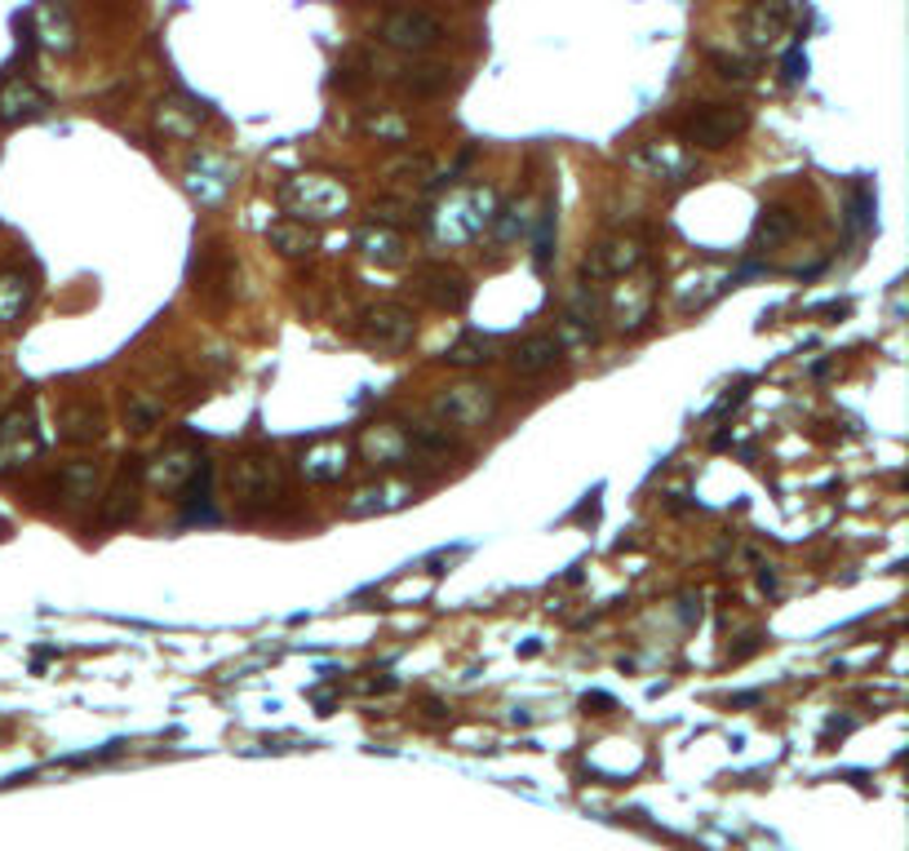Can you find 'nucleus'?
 <instances>
[{"instance_id":"nucleus-1","label":"nucleus","mask_w":909,"mask_h":851,"mask_svg":"<svg viewBox=\"0 0 909 851\" xmlns=\"http://www.w3.org/2000/svg\"><path fill=\"white\" fill-rule=\"evenodd\" d=\"M492 209H498V191L492 187H457L435 209L422 213V226L431 231L435 244L453 248V244H466V240L483 235L488 222H492Z\"/></svg>"},{"instance_id":"nucleus-28","label":"nucleus","mask_w":909,"mask_h":851,"mask_svg":"<svg viewBox=\"0 0 909 851\" xmlns=\"http://www.w3.org/2000/svg\"><path fill=\"white\" fill-rule=\"evenodd\" d=\"M36 19V40L45 45V49H58V54H67L71 49V19H67V10L58 5V0H45V5L32 14Z\"/></svg>"},{"instance_id":"nucleus-40","label":"nucleus","mask_w":909,"mask_h":851,"mask_svg":"<svg viewBox=\"0 0 909 851\" xmlns=\"http://www.w3.org/2000/svg\"><path fill=\"white\" fill-rule=\"evenodd\" d=\"M759 585H764V590H777V572H768V563H764V572H759Z\"/></svg>"},{"instance_id":"nucleus-26","label":"nucleus","mask_w":909,"mask_h":851,"mask_svg":"<svg viewBox=\"0 0 909 851\" xmlns=\"http://www.w3.org/2000/svg\"><path fill=\"white\" fill-rule=\"evenodd\" d=\"M533 222H537L533 205H528V200H511V205H498V209H492L488 231H492V240L515 244V240H524V235L533 231Z\"/></svg>"},{"instance_id":"nucleus-22","label":"nucleus","mask_w":909,"mask_h":851,"mask_svg":"<svg viewBox=\"0 0 909 851\" xmlns=\"http://www.w3.org/2000/svg\"><path fill=\"white\" fill-rule=\"evenodd\" d=\"M360 448H364V457H369L373 466H399V462L412 457V453H408V431H404V426H395V421L369 426L364 440H360Z\"/></svg>"},{"instance_id":"nucleus-20","label":"nucleus","mask_w":909,"mask_h":851,"mask_svg":"<svg viewBox=\"0 0 909 851\" xmlns=\"http://www.w3.org/2000/svg\"><path fill=\"white\" fill-rule=\"evenodd\" d=\"M200 462H205V453H196V448H187V444H174V448H164L155 462H147L142 475H147L155 488L178 492V488L200 470Z\"/></svg>"},{"instance_id":"nucleus-8","label":"nucleus","mask_w":909,"mask_h":851,"mask_svg":"<svg viewBox=\"0 0 909 851\" xmlns=\"http://www.w3.org/2000/svg\"><path fill=\"white\" fill-rule=\"evenodd\" d=\"M360 337H364V347L377 351V355H404L412 347V337H418V315H412V306H404V302H377V306L364 311Z\"/></svg>"},{"instance_id":"nucleus-17","label":"nucleus","mask_w":909,"mask_h":851,"mask_svg":"<svg viewBox=\"0 0 909 851\" xmlns=\"http://www.w3.org/2000/svg\"><path fill=\"white\" fill-rule=\"evenodd\" d=\"M45 112H49V98L32 80L23 75L0 80V125H27V120H40Z\"/></svg>"},{"instance_id":"nucleus-7","label":"nucleus","mask_w":909,"mask_h":851,"mask_svg":"<svg viewBox=\"0 0 909 851\" xmlns=\"http://www.w3.org/2000/svg\"><path fill=\"white\" fill-rule=\"evenodd\" d=\"M643 263H648V235H639V231H617V235L599 240V244L586 253L582 280H586V284L621 280V276H634Z\"/></svg>"},{"instance_id":"nucleus-38","label":"nucleus","mask_w":909,"mask_h":851,"mask_svg":"<svg viewBox=\"0 0 909 851\" xmlns=\"http://www.w3.org/2000/svg\"><path fill=\"white\" fill-rule=\"evenodd\" d=\"M714 67H719L723 80H750L755 75V67L746 58H732V54H714Z\"/></svg>"},{"instance_id":"nucleus-14","label":"nucleus","mask_w":909,"mask_h":851,"mask_svg":"<svg viewBox=\"0 0 909 851\" xmlns=\"http://www.w3.org/2000/svg\"><path fill=\"white\" fill-rule=\"evenodd\" d=\"M736 267H697L675 284V306L679 315H701L706 306H714L732 284H736Z\"/></svg>"},{"instance_id":"nucleus-34","label":"nucleus","mask_w":909,"mask_h":851,"mask_svg":"<svg viewBox=\"0 0 909 851\" xmlns=\"http://www.w3.org/2000/svg\"><path fill=\"white\" fill-rule=\"evenodd\" d=\"M404 90H408L412 98H431V94L448 90V67H408Z\"/></svg>"},{"instance_id":"nucleus-35","label":"nucleus","mask_w":909,"mask_h":851,"mask_svg":"<svg viewBox=\"0 0 909 851\" xmlns=\"http://www.w3.org/2000/svg\"><path fill=\"white\" fill-rule=\"evenodd\" d=\"M550 253H555V205H546L537 213V248H533V267L537 271L550 267Z\"/></svg>"},{"instance_id":"nucleus-13","label":"nucleus","mask_w":909,"mask_h":851,"mask_svg":"<svg viewBox=\"0 0 909 851\" xmlns=\"http://www.w3.org/2000/svg\"><path fill=\"white\" fill-rule=\"evenodd\" d=\"M183 187H187L200 205H218V200H226L231 187H235V164H231L222 151H196V155L187 160V178H183Z\"/></svg>"},{"instance_id":"nucleus-37","label":"nucleus","mask_w":909,"mask_h":851,"mask_svg":"<svg viewBox=\"0 0 909 851\" xmlns=\"http://www.w3.org/2000/svg\"><path fill=\"white\" fill-rule=\"evenodd\" d=\"M364 129L377 133V138H386V142H404L408 138V120H399V116H369Z\"/></svg>"},{"instance_id":"nucleus-19","label":"nucleus","mask_w":909,"mask_h":851,"mask_svg":"<svg viewBox=\"0 0 909 851\" xmlns=\"http://www.w3.org/2000/svg\"><path fill=\"white\" fill-rule=\"evenodd\" d=\"M559 364H563V347H559L555 333H533V337H524V342L511 351V373L515 377H541V373H550Z\"/></svg>"},{"instance_id":"nucleus-12","label":"nucleus","mask_w":909,"mask_h":851,"mask_svg":"<svg viewBox=\"0 0 909 851\" xmlns=\"http://www.w3.org/2000/svg\"><path fill=\"white\" fill-rule=\"evenodd\" d=\"M599 319H604V298L582 280L572 289V298H568V306H563V315H559V347L568 351V347H595L599 342Z\"/></svg>"},{"instance_id":"nucleus-2","label":"nucleus","mask_w":909,"mask_h":851,"mask_svg":"<svg viewBox=\"0 0 909 851\" xmlns=\"http://www.w3.org/2000/svg\"><path fill=\"white\" fill-rule=\"evenodd\" d=\"M231 497L240 510L249 515H263L271 510L280 497H289V470L276 453H244L235 466H231Z\"/></svg>"},{"instance_id":"nucleus-30","label":"nucleus","mask_w":909,"mask_h":851,"mask_svg":"<svg viewBox=\"0 0 909 851\" xmlns=\"http://www.w3.org/2000/svg\"><path fill=\"white\" fill-rule=\"evenodd\" d=\"M492 351H498V342H492V337H483V333H462L440 360H444L448 369H462V373H466V369H483V364L492 360Z\"/></svg>"},{"instance_id":"nucleus-32","label":"nucleus","mask_w":909,"mask_h":851,"mask_svg":"<svg viewBox=\"0 0 909 851\" xmlns=\"http://www.w3.org/2000/svg\"><path fill=\"white\" fill-rule=\"evenodd\" d=\"M457 448V435L440 421H422L408 431V453H427V457H444Z\"/></svg>"},{"instance_id":"nucleus-29","label":"nucleus","mask_w":909,"mask_h":851,"mask_svg":"<svg viewBox=\"0 0 909 851\" xmlns=\"http://www.w3.org/2000/svg\"><path fill=\"white\" fill-rule=\"evenodd\" d=\"M98 483H103L98 462H67V466L58 470V488H62V497H67L71 505L98 497Z\"/></svg>"},{"instance_id":"nucleus-3","label":"nucleus","mask_w":909,"mask_h":851,"mask_svg":"<svg viewBox=\"0 0 909 851\" xmlns=\"http://www.w3.org/2000/svg\"><path fill=\"white\" fill-rule=\"evenodd\" d=\"M502 412V390L488 382H457L444 386L431 399V417L448 431H479V426H492Z\"/></svg>"},{"instance_id":"nucleus-5","label":"nucleus","mask_w":909,"mask_h":851,"mask_svg":"<svg viewBox=\"0 0 909 851\" xmlns=\"http://www.w3.org/2000/svg\"><path fill=\"white\" fill-rule=\"evenodd\" d=\"M626 168L634 174L652 178V183H666V187H684L701 174V160L697 151H688L684 142H671V138H648L639 147L626 151Z\"/></svg>"},{"instance_id":"nucleus-4","label":"nucleus","mask_w":909,"mask_h":851,"mask_svg":"<svg viewBox=\"0 0 909 851\" xmlns=\"http://www.w3.org/2000/svg\"><path fill=\"white\" fill-rule=\"evenodd\" d=\"M280 205L289 218H302V222H328V218H342L351 209V191L338 183V178H324V174H302V178H289L280 187Z\"/></svg>"},{"instance_id":"nucleus-33","label":"nucleus","mask_w":909,"mask_h":851,"mask_svg":"<svg viewBox=\"0 0 909 851\" xmlns=\"http://www.w3.org/2000/svg\"><path fill=\"white\" fill-rule=\"evenodd\" d=\"M164 399L160 395H147V390H138V395H129V408H125V421L133 426V431H155V426L164 421Z\"/></svg>"},{"instance_id":"nucleus-21","label":"nucleus","mask_w":909,"mask_h":851,"mask_svg":"<svg viewBox=\"0 0 909 851\" xmlns=\"http://www.w3.org/2000/svg\"><path fill=\"white\" fill-rule=\"evenodd\" d=\"M200 125H205V103H196V98H187V94H174V98H164V103L155 107V129H160L164 138L187 142V138L200 133Z\"/></svg>"},{"instance_id":"nucleus-31","label":"nucleus","mask_w":909,"mask_h":851,"mask_svg":"<svg viewBox=\"0 0 909 851\" xmlns=\"http://www.w3.org/2000/svg\"><path fill=\"white\" fill-rule=\"evenodd\" d=\"M27 302H32V280L23 271H5V276H0V324L23 319Z\"/></svg>"},{"instance_id":"nucleus-23","label":"nucleus","mask_w":909,"mask_h":851,"mask_svg":"<svg viewBox=\"0 0 909 851\" xmlns=\"http://www.w3.org/2000/svg\"><path fill=\"white\" fill-rule=\"evenodd\" d=\"M356 244H360L364 258H369V263H377V267H404V258H408V244H404V235H399L395 226H377V222H369V226H360Z\"/></svg>"},{"instance_id":"nucleus-36","label":"nucleus","mask_w":909,"mask_h":851,"mask_svg":"<svg viewBox=\"0 0 909 851\" xmlns=\"http://www.w3.org/2000/svg\"><path fill=\"white\" fill-rule=\"evenodd\" d=\"M67 426H71V431H62L67 440H98V412H94V408H75V412H67Z\"/></svg>"},{"instance_id":"nucleus-16","label":"nucleus","mask_w":909,"mask_h":851,"mask_svg":"<svg viewBox=\"0 0 909 851\" xmlns=\"http://www.w3.org/2000/svg\"><path fill=\"white\" fill-rule=\"evenodd\" d=\"M36 453H40V440H36L32 412L27 408H14L10 417H0V475L27 466Z\"/></svg>"},{"instance_id":"nucleus-9","label":"nucleus","mask_w":909,"mask_h":851,"mask_svg":"<svg viewBox=\"0 0 909 851\" xmlns=\"http://www.w3.org/2000/svg\"><path fill=\"white\" fill-rule=\"evenodd\" d=\"M746 125H750V116L741 112V107H732V103H701V107H692V112L679 120L684 138H688L692 147H706V151L732 147L741 133H746Z\"/></svg>"},{"instance_id":"nucleus-10","label":"nucleus","mask_w":909,"mask_h":851,"mask_svg":"<svg viewBox=\"0 0 909 851\" xmlns=\"http://www.w3.org/2000/svg\"><path fill=\"white\" fill-rule=\"evenodd\" d=\"M377 40L399 54H427L444 40V23L427 10H386L377 19Z\"/></svg>"},{"instance_id":"nucleus-24","label":"nucleus","mask_w":909,"mask_h":851,"mask_svg":"<svg viewBox=\"0 0 909 851\" xmlns=\"http://www.w3.org/2000/svg\"><path fill=\"white\" fill-rule=\"evenodd\" d=\"M267 240H271V248L280 253V258H306V253L319 248V231L302 218H280L276 226H267Z\"/></svg>"},{"instance_id":"nucleus-39","label":"nucleus","mask_w":909,"mask_h":851,"mask_svg":"<svg viewBox=\"0 0 909 851\" xmlns=\"http://www.w3.org/2000/svg\"><path fill=\"white\" fill-rule=\"evenodd\" d=\"M803 71H807V62H803L799 54H790V58H785V75H790V80H799Z\"/></svg>"},{"instance_id":"nucleus-11","label":"nucleus","mask_w":909,"mask_h":851,"mask_svg":"<svg viewBox=\"0 0 909 851\" xmlns=\"http://www.w3.org/2000/svg\"><path fill=\"white\" fill-rule=\"evenodd\" d=\"M408 289H412V298H422L427 306L448 311V315L466 311V302H470V280L448 263H422L408 276Z\"/></svg>"},{"instance_id":"nucleus-18","label":"nucleus","mask_w":909,"mask_h":851,"mask_svg":"<svg viewBox=\"0 0 909 851\" xmlns=\"http://www.w3.org/2000/svg\"><path fill=\"white\" fill-rule=\"evenodd\" d=\"M347 466H351V448L342 440H315L298 457V470L306 475V483H338Z\"/></svg>"},{"instance_id":"nucleus-27","label":"nucleus","mask_w":909,"mask_h":851,"mask_svg":"<svg viewBox=\"0 0 909 851\" xmlns=\"http://www.w3.org/2000/svg\"><path fill=\"white\" fill-rule=\"evenodd\" d=\"M794 231H799V213L790 205H768L755 222V248H777V244L794 240Z\"/></svg>"},{"instance_id":"nucleus-25","label":"nucleus","mask_w":909,"mask_h":851,"mask_svg":"<svg viewBox=\"0 0 909 851\" xmlns=\"http://www.w3.org/2000/svg\"><path fill=\"white\" fill-rule=\"evenodd\" d=\"M138 479H142V462H133V466H125V470L116 475V483H112V492H107V505H103V524H107V528H116V524H125V520L133 515Z\"/></svg>"},{"instance_id":"nucleus-6","label":"nucleus","mask_w":909,"mask_h":851,"mask_svg":"<svg viewBox=\"0 0 909 851\" xmlns=\"http://www.w3.org/2000/svg\"><path fill=\"white\" fill-rule=\"evenodd\" d=\"M656 293H661V284H656V276H621L617 280V289L604 298V315L613 319V328L621 333V337H634V333H643L648 324H652V315H656Z\"/></svg>"},{"instance_id":"nucleus-15","label":"nucleus","mask_w":909,"mask_h":851,"mask_svg":"<svg viewBox=\"0 0 909 851\" xmlns=\"http://www.w3.org/2000/svg\"><path fill=\"white\" fill-rule=\"evenodd\" d=\"M408 501H418V488L404 483V479H377V483H364L351 492L347 510L342 515L347 520H377V515H395V510H404Z\"/></svg>"}]
</instances>
